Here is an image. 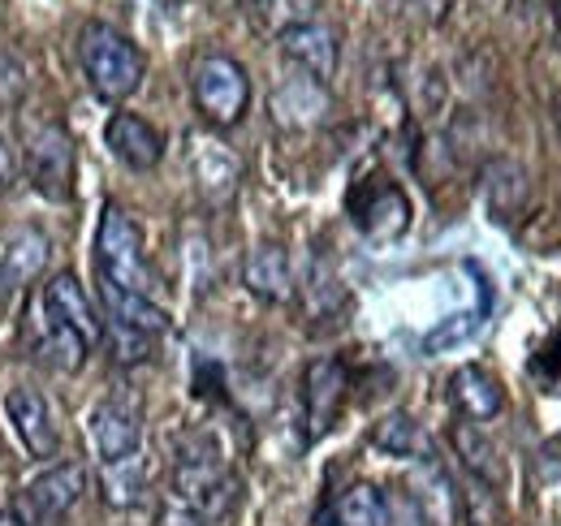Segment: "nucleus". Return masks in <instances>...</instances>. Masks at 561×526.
Here are the masks:
<instances>
[{
  "mask_svg": "<svg viewBox=\"0 0 561 526\" xmlns=\"http://www.w3.org/2000/svg\"><path fill=\"white\" fill-rule=\"evenodd\" d=\"M4 414H9V427H13V436L22 441V449H26L31 458H39V461L57 458L61 432H57V419H53L48 401L35 393V389H9Z\"/></svg>",
  "mask_w": 561,
  "mask_h": 526,
  "instance_id": "obj_8",
  "label": "nucleus"
},
{
  "mask_svg": "<svg viewBox=\"0 0 561 526\" xmlns=\"http://www.w3.org/2000/svg\"><path fill=\"white\" fill-rule=\"evenodd\" d=\"M354 220H358V229H363L371 242H389V238L407 233V225H411V203H407V195H402L393 182H371L363 203L354 198Z\"/></svg>",
  "mask_w": 561,
  "mask_h": 526,
  "instance_id": "obj_12",
  "label": "nucleus"
},
{
  "mask_svg": "<svg viewBox=\"0 0 561 526\" xmlns=\"http://www.w3.org/2000/svg\"><path fill=\"white\" fill-rule=\"evenodd\" d=\"M280 48H285V57H289L294 66L302 69L307 78H316V82H329V78L337 73V53H342V44H337V31H333V26H320V22L294 26V31L280 35Z\"/></svg>",
  "mask_w": 561,
  "mask_h": 526,
  "instance_id": "obj_13",
  "label": "nucleus"
},
{
  "mask_svg": "<svg viewBox=\"0 0 561 526\" xmlns=\"http://www.w3.org/2000/svg\"><path fill=\"white\" fill-rule=\"evenodd\" d=\"M173 492L186 510H195L204 523L220 518L229 505H233V479L225 470V458L216 449V441L208 436H195L182 445V458L173 470Z\"/></svg>",
  "mask_w": 561,
  "mask_h": 526,
  "instance_id": "obj_2",
  "label": "nucleus"
},
{
  "mask_svg": "<svg viewBox=\"0 0 561 526\" xmlns=\"http://www.w3.org/2000/svg\"><path fill=\"white\" fill-rule=\"evenodd\" d=\"M44 316L57 320V324H66L70 332H78V336L87 341V350L104 341V320H100L95 302L87 298V289L78 285L73 272H57V276L44 285Z\"/></svg>",
  "mask_w": 561,
  "mask_h": 526,
  "instance_id": "obj_9",
  "label": "nucleus"
},
{
  "mask_svg": "<svg viewBox=\"0 0 561 526\" xmlns=\"http://www.w3.org/2000/svg\"><path fill=\"white\" fill-rule=\"evenodd\" d=\"M104 341H108V350H113V358H117L122 367H135V363H147V358H151V341H156V336H142V332H135V329L104 324Z\"/></svg>",
  "mask_w": 561,
  "mask_h": 526,
  "instance_id": "obj_28",
  "label": "nucleus"
},
{
  "mask_svg": "<svg viewBox=\"0 0 561 526\" xmlns=\"http://www.w3.org/2000/svg\"><path fill=\"white\" fill-rule=\"evenodd\" d=\"M371 445L380 454H393V458H411L423 449V432L411 414H389L376 432H371Z\"/></svg>",
  "mask_w": 561,
  "mask_h": 526,
  "instance_id": "obj_26",
  "label": "nucleus"
},
{
  "mask_svg": "<svg viewBox=\"0 0 561 526\" xmlns=\"http://www.w3.org/2000/svg\"><path fill=\"white\" fill-rule=\"evenodd\" d=\"M449 441H454V449H458L462 466H467V470H471L480 483L496 488V483L505 479V461H501L496 445H492V441L480 432V427H476V423H454Z\"/></svg>",
  "mask_w": 561,
  "mask_h": 526,
  "instance_id": "obj_20",
  "label": "nucleus"
},
{
  "mask_svg": "<svg viewBox=\"0 0 561 526\" xmlns=\"http://www.w3.org/2000/svg\"><path fill=\"white\" fill-rule=\"evenodd\" d=\"M95 267H100V281L151 298V272H147V255H142V229L135 225V216L122 211L117 203H108L104 216H100Z\"/></svg>",
  "mask_w": 561,
  "mask_h": 526,
  "instance_id": "obj_3",
  "label": "nucleus"
},
{
  "mask_svg": "<svg viewBox=\"0 0 561 526\" xmlns=\"http://www.w3.org/2000/svg\"><path fill=\"white\" fill-rule=\"evenodd\" d=\"M142 488H147V466L142 458H122V461H104L100 470V492L113 510H135L142 501Z\"/></svg>",
  "mask_w": 561,
  "mask_h": 526,
  "instance_id": "obj_21",
  "label": "nucleus"
},
{
  "mask_svg": "<svg viewBox=\"0 0 561 526\" xmlns=\"http://www.w3.org/2000/svg\"><path fill=\"white\" fill-rule=\"evenodd\" d=\"M195 178H199V186L208 195H229L233 182H238V160L225 147H216V142H199L195 147Z\"/></svg>",
  "mask_w": 561,
  "mask_h": 526,
  "instance_id": "obj_25",
  "label": "nucleus"
},
{
  "mask_svg": "<svg viewBox=\"0 0 561 526\" xmlns=\"http://www.w3.org/2000/svg\"><path fill=\"white\" fill-rule=\"evenodd\" d=\"M302 401H307L311 436H324L337 423L342 401H346V367L337 358H316L302 376Z\"/></svg>",
  "mask_w": 561,
  "mask_h": 526,
  "instance_id": "obj_11",
  "label": "nucleus"
},
{
  "mask_svg": "<svg viewBox=\"0 0 561 526\" xmlns=\"http://www.w3.org/2000/svg\"><path fill=\"white\" fill-rule=\"evenodd\" d=\"M333 514H337V526H393V510L385 492L371 483H354L351 492H342Z\"/></svg>",
  "mask_w": 561,
  "mask_h": 526,
  "instance_id": "obj_22",
  "label": "nucleus"
},
{
  "mask_svg": "<svg viewBox=\"0 0 561 526\" xmlns=\"http://www.w3.org/2000/svg\"><path fill=\"white\" fill-rule=\"evenodd\" d=\"M100 298H104L108 324H117V329H135V332H142V336L169 332V311L156 307L147 294H135V289H122V285L100 281Z\"/></svg>",
  "mask_w": 561,
  "mask_h": 526,
  "instance_id": "obj_16",
  "label": "nucleus"
},
{
  "mask_svg": "<svg viewBox=\"0 0 561 526\" xmlns=\"http://www.w3.org/2000/svg\"><path fill=\"white\" fill-rule=\"evenodd\" d=\"M0 526H26V518H22L18 510H4V514H0Z\"/></svg>",
  "mask_w": 561,
  "mask_h": 526,
  "instance_id": "obj_31",
  "label": "nucleus"
},
{
  "mask_svg": "<svg viewBox=\"0 0 561 526\" xmlns=\"http://www.w3.org/2000/svg\"><path fill=\"white\" fill-rule=\"evenodd\" d=\"M191 91H195V108L204 113L211 126H238L247 104H251V78L233 57L211 53L191 69Z\"/></svg>",
  "mask_w": 561,
  "mask_h": 526,
  "instance_id": "obj_4",
  "label": "nucleus"
},
{
  "mask_svg": "<svg viewBox=\"0 0 561 526\" xmlns=\"http://www.w3.org/2000/svg\"><path fill=\"white\" fill-rule=\"evenodd\" d=\"M484 198L492 220H514L527 207V173L514 160H492L484 169Z\"/></svg>",
  "mask_w": 561,
  "mask_h": 526,
  "instance_id": "obj_19",
  "label": "nucleus"
},
{
  "mask_svg": "<svg viewBox=\"0 0 561 526\" xmlns=\"http://www.w3.org/2000/svg\"><path fill=\"white\" fill-rule=\"evenodd\" d=\"M558 130H561V113H558Z\"/></svg>",
  "mask_w": 561,
  "mask_h": 526,
  "instance_id": "obj_33",
  "label": "nucleus"
},
{
  "mask_svg": "<svg viewBox=\"0 0 561 526\" xmlns=\"http://www.w3.org/2000/svg\"><path fill=\"white\" fill-rule=\"evenodd\" d=\"M13 182H18V156H13V147L0 138V195H4Z\"/></svg>",
  "mask_w": 561,
  "mask_h": 526,
  "instance_id": "obj_30",
  "label": "nucleus"
},
{
  "mask_svg": "<svg viewBox=\"0 0 561 526\" xmlns=\"http://www.w3.org/2000/svg\"><path fill=\"white\" fill-rule=\"evenodd\" d=\"M39 358L53 367V371H78L82 358H87V341L70 332L66 324L48 320L44 316V332H39Z\"/></svg>",
  "mask_w": 561,
  "mask_h": 526,
  "instance_id": "obj_24",
  "label": "nucleus"
},
{
  "mask_svg": "<svg viewBox=\"0 0 561 526\" xmlns=\"http://www.w3.org/2000/svg\"><path fill=\"white\" fill-rule=\"evenodd\" d=\"M44 260H48V238L44 233L26 229V233H18L9 242V251L0 255V307H9V302L22 298V289L39 276Z\"/></svg>",
  "mask_w": 561,
  "mask_h": 526,
  "instance_id": "obj_15",
  "label": "nucleus"
},
{
  "mask_svg": "<svg viewBox=\"0 0 561 526\" xmlns=\"http://www.w3.org/2000/svg\"><path fill=\"white\" fill-rule=\"evenodd\" d=\"M78 66L87 73V82L95 87V95L104 100H130L142 87V61L139 44L130 35H122L108 22H87L78 31Z\"/></svg>",
  "mask_w": 561,
  "mask_h": 526,
  "instance_id": "obj_1",
  "label": "nucleus"
},
{
  "mask_svg": "<svg viewBox=\"0 0 561 526\" xmlns=\"http://www.w3.org/2000/svg\"><path fill=\"white\" fill-rule=\"evenodd\" d=\"M484 324V316L480 311H458V316H449L445 324H436V329L423 336V350L427 354H436V350H449V345H458V341H467L471 332Z\"/></svg>",
  "mask_w": 561,
  "mask_h": 526,
  "instance_id": "obj_27",
  "label": "nucleus"
},
{
  "mask_svg": "<svg viewBox=\"0 0 561 526\" xmlns=\"http://www.w3.org/2000/svg\"><path fill=\"white\" fill-rule=\"evenodd\" d=\"M320 0H251V22L264 35H285L294 26L316 22Z\"/></svg>",
  "mask_w": 561,
  "mask_h": 526,
  "instance_id": "obj_23",
  "label": "nucleus"
},
{
  "mask_svg": "<svg viewBox=\"0 0 561 526\" xmlns=\"http://www.w3.org/2000/svg\"><path fill=\"white\" fill-rule=\"evenodd\" d=\"M104 142L135 173H147V169H156L164 160V134L156 130L151 122L135 117V113H113L108 126H104Z\"/></svg>",
  "mask_w": 561,
  "mask_h": 526,
  "instance_id": "obj_10",
  "label": "nucleus"
},
{
  "mask_svg": "<svg viewBox=\"0 0 561 526\" xmlns=\"http://www.w3.org/2000/svg\"><path fill=\"white\" fill-rule=\"evenodd\" d=\"M26 178L44 198H70L73 195V142L61 126H35L26 138Z\"/></svg>",
  "mask_w": 561,
  "mask_h": 526,
  "instance_id": "obj_6",
  "label": "nucleus"
},
{
  "mask_svg": "<svg viewBox=\"0 0 561 526\" xmlns=\"http://www.w3.org/2000/svg\"><path fill=\"white\" fill-rule=\"evenodd\" d=\"M449 397H454V405H458L467 419H476V423L501 414V405H505L501 385L492 380V371H484V367H458L454 380H449Z\"/></svg>",
  "mask_w": 561,
  "mask_h": 526,
  "instance_id": "obj_18",
  "label": "nucleus"
},
{
  "mask_svg": "<svg viewBox=\"0 0 561 526\" xmlns=\"http://www.w3.org/2000/svg\"><path fill=\"white\" fill-rule=\"evenodd\" d=\"M91 441L104 461L135 458L142 445V410L130 397H108L91 410Z\"/></svg>",
  "mask_w": 561,
  "mask_h": 526,
  "instance_id": "obj_7",
  "label": "nucleus"
},
{
  "mask_svg": "<svg viewBox=\"0 0 561 526\" xmlns=\"http://www.w3.org/2000/svg\"><path fill=\"white\" fill-rule=\"evenodd\" d=\"M553 18H558V31H561V0H553Z\"/></svg>",
  "mask_w": 561,
  "mask_h": 526,
  "instance_id": "obj_32",
  "label": "nucleus"
},
{
  "mask_svg": "<svg viewBox=\"0 0 561 526\" xmlns=\"http://www.w3.org/2000/svg\"><path fill=\"white\" fill-rule=\"evenodd\" d=\"M251 294H260L264 302H285L289 298V285H294V272H289V255L277 242H264L247 255V267H242Z\"/></svg>",
  "mask_w": 561,
  "mask_h": 526,
  "instance_id": "obj_17",
  "label": "nucleus"
},
{
  "mask_svg": "<svg viewBox=\"0 0 561 526\" xmlns=\"http://www.w3.org/2000/svg\"><path fill=\"white\" fill-rule=\"evenodd\" d=\"M26 95V69L13 53L0 48V113H13Z\"/></svg>",
  "mask_w": 561,
  "mask_h": 526,
  "instance_id": "obj_29",
  "label": "nucleus"
},
{
  "mask_svg": "<svg viewBox=\"0 0 561 526\" xmlns=\"http://www.w3.org/2000/svg\"><path fill=\"white\" fill-rule=\"evenodd\" d=\"M324 113H329V91H324V82H316L307 73L285 78L273 91V117L285 130H307V126L324 122Z\"/></svg>",
  "mask_w": 561,
  "mask_h": 526,
  "instance_id": "obj_14",
  "label": "nucleus"
},
{
  "mask_svg": "<svg viewBox=\"0 0 561 526\" xmlns=\"http://www.w3.org/2000/svg\"><path fill=\"white\" fill-rule=\"evenodd\" d=\"M82 492H87V466H78V461L53 466L26 483L18 514L26 518V526H57L82 501Z\"/></svg>",
  "mask_w": 561,
  "mask_h": 526,
  "instance_id": "obj_5",
  "label": "nucleus"
}]
</instances>
